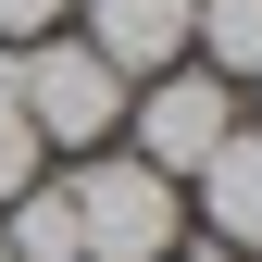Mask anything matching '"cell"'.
<instances>
[{"label": "cell", "instance_id": "obj_9", "mask_svg": "<svg viewBox=\"0 0 262 262\" xmlns=\"http://www.w3.org/2000/svg\"><path fill=\"white\" fill-rule=\"evenodd\" d=\"M62 13H75V0H0V50H38V38H62Z\"/></svg>", "mask_w": 262, "mask_h": 262}, {"label": "cell", "instance_id": "obj_6", "mask_svg": "<svg viewBox=\"0 0 262 262\" xmlns=\"http://www.w3.org/2000/svg\"><path fill=\"white\" fill-rule=\"evenodd\" d=\"M187 62H212L225 88H262V0H187Z\"/></svg>", "mask_w": 262, "mask_h": 262}, {"label": "cell", "instance_id": "obj_1", "mask_svg": "<svg viewBox=\"0 0 262 262\" xmlns=\"http://www.w3.org/2000/svg\"><path fill=\"white\" fill-rule=\"evenodd\" d=\"M62 200H75V250L88 262H175L187 250V187L150 175L138 150H88L62 175Z\"/></svg>", "mask_w": 262, "mask_h": 262}, {"label": "cell", "instance_id": "obj_2", "mask_svg": "<svg viewBox=\"0 0 262 262\" xmlns=\"http://www.w3.org/2000/svg\"><path fill=\"white\" fill-rule=\"evenodd\" d=\"M0 88H13V113L38 125V150H113V125H125V75L100 50L62 25V38H38V50H0Z\"/></svg>", "mask_w": 262, "mask_h": 262}, {"label": "cell", "instance_id": "obj_7", "mask_svg": "<svg viewBox=\"0 0 262 262\" xmlns=\"http://www.w3.org/2000/svg\"><path fill=\"white\" fill-rule=\"evenodd\" d=\"M0 250H13V262H88V250H75V200H62V175H38L25 200H0Z\"/></svg>", "mask_w": 262, "mask_h": 262}, {"label": "cell", "instance_id": "obj_8", "mask_svg": "<svg viewBox=\"0 0 262 262\" xmlns=\"http://www.w3.org/2000/svg\"><path fill=\"white\" fill-rule=\"evenodd\" d=\"M38 175H50V150H38V125L13 113V88H0V200H25Z\"/></svg>", "mask_w": 262, "mask_h": 262}, {"label": "cell", "instance_id": "obj_3", "mask_svg": "<svg viewBox=\"0 0 262 262\" xmlns=\"http://www.w3.org/2000/svg\"><path fill=\"white\" fill-rule=\"evenodd\" d=\"M237 125H250V113H237V88H225L212 62H162V75H138V88H125V150H138L150 175H175V187L200 175V162L237 138Z\"/></svg>", "mask_w": 262, "mask_h": 262}, {"label": "cell", "instance_id": "obj_10", "mask_svg": "<svg viewBox=\"0 0 262 262\" xmlns=\"http://www.w3.org/2000/svg\"><path fill=\"white\" fill-rule=\"evenodd\" d=\"M175 262H225V250H175Z\"/></svg>", "mask_w": 262, "mask_h": 262}, {"label": "cell", "instance_id": "obj_4", "mask_svg": "<svg viewBox=\"0 0 262 262\" xmlns=\"http://www.w3.org/2000/svg\"><path fill=\"white\" fill-rule=\"evenodd\" d=\"M62 25H75V38L100 50L125 88H138V75H162V62H187V0H75Z\"/></svg>", "mask_w": 262, "mask_h": 262}, {"label": "cell", "instance_id": "obj_5", "mask_svg": "<svg viewBox=\"0 0 262 262\" xmlns=\"http://www.w3.org/2000/svg\"><path fill=\"white\" fill-rule=\"evenodd\" d=\"M187 212L212 225V250H225V262H262V125H237V138L187 175Z\"/></svg>", "mask_w": 262, "mask_h": 262}]
</instances>
